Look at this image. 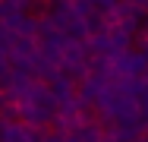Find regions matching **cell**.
I'll use <instances>...</instances> for the list:
<instances>
[{"instance_id":"cell-2","label":"cell","mask_w":148,"mask_h":142,"mask_svg":"<svg viewBox=\"0 0 148 142\" xmlns=\"http://www.w3.org/2000/svg\"><path fill=\"white\" fill-rule=\"evenodd\" d=\"M142 32H145V38H148V22H145V26H142Z\"/></svg>"},{"instance_id":"cell-1","label":"cell","mask_w":148,"mask_h":142,"mask_svg":"<svg viewBox=\"0 0 148 142\" xmlns=\"http://www.w3.org/2000/svg\"><path fill=\"white\" fill-rule=\"evenodd\" d=\"M3 136H6V142H35L32 130H25V126H16V123H6Z\"/></svg>"}]
</instances>
